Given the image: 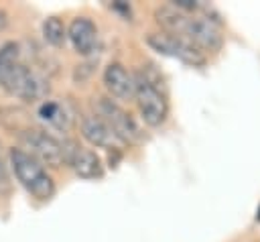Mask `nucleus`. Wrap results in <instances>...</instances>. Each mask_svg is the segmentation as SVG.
<instances>
[{"mask_svg":"<svg viewBox=\"0 0 260 242\" xmlns=\"http://www.w3.org/2000/svg\"><path fill=\"white\" fill-rule=\"evenodd\" d=\"M39 116H41V120H45L47 124H53L57 128H67L73 120V112H69L63 104L51 102V100H45L39 106Z\"/></svg>","mask_w":260,"mask_h":242,"instance_id":"13","label":"nucleus"},{"mask_svg":"<svg viewBox=\"0 0 260 242\" xmlns=\"http://www.w3.org/2000/svg\"><path fill=\"white\" fill-rule=\"evenodd\" d=\"M10 167L20 181V185L37 199L47 201L55 195V183L53 177L47 173V169L30 157L22 148H10Z\"/></svg>","mask_w":260,"mask_h":242,"instance_id":"2","label":"nucleus"},{"mask_svg":"<svg viewBox=\"0 0 260 242\" xmlns=\"http://www.w3.org/2000/svg\"><path fill=\"white\" fill-rule=\"evenodd\" d=\"M146 43L156 53L177 57V59H181L189 65H203V61H205L203 53L183 37H173V35H167V33H148Z\"/></svg>","mask_w":260,"mask_h":242,"instance_id":"6","label":"nucleus"},{"mask_svg":"<svg viewBox=\"0 0 260 242\" xmlns=\"http://www.w3.org/2000/svg\"><path fill=\"white\" fill-rule=\"evenodd\" d=\"M43 37L49 45L53 47H61L67 41V26L63 24L61 18L57 16H49L43 20Z\"/></svg>","mask_w":260,"mask_h":242,"instance_id":"14","label":"nucleus"},{"mask_svg":"<svg viewBox=\"0 0 260 242\" xmlns=\"http://www.w3.org/2000/svg\"><path fill=\"white\" fill-rule=\"evenodd\" d=\"M18 59V45L16 43H6L4 47H0V69L16 63Z\"/></svg>","mask_w":260,"mask_h":242,"instance_id":"15","label":"nucleus"},{"mask_svg":"<svg viewBox=\"0 0 260 242\" xmlns=\"http://www.w3.org/2000/svg\"><path fill=\"white\" fill-rule=\"evenodd\" d=\"M183 39H187L197 49H205L211 53H217L223 45V35L219 31L217 22L207 16H193V18L189 16Z\"/></svg>","mask_w":260,"mask_h":242,"instance_id":"7","label":"nucleus"},{"mask_svg":"<svg viewBox=\"0 0 260 242\" xmlns=\"http://www.w3.org/2000/svg\"><path fill=\"white\" fill-rule=\"evenodd\" d=\"M10 189H12V183H10V177L6 173V165L0 159V197H6L10 193Z\"/></svg>","mask_w":260,"mask_h":242,"instance_id":"16","label":"nucleus"},{"mask_svg":"<svg viewBox=\"0 0 260 242\" xmlns=\"http://www.w3.org/2000/svg\"><path fill=\"white\" fill-rule=\"evenodd\" d=\"M154 18H156L158 26L162 28V33L173 35V37H183L185 28H187V22H189L187 12H181L171 4L158 6L154 10Z\"/></svg>","mask_w":260,"mask_h":242,"instance_id":"12","label":"nucleus"},{"mask_svg":"<svg viewBox=\"0 0 260 242\" xmlns=\"http://www.w3.org/2000/svg\"><path fill=\"white\" fill-rule=\"evenodd\" d=\"M63 150H65V163L75 171L77 177H81V179H100L104 175L102 159L93 150L81 148L75 142H63Z\"/></svg>","mask_w":260,"mask_h":242,"instance_id":"8","label":"nucleus"},{"mask_svg":"<svg viewBox=\"0 0 260 242\" xmlns=\"http://www.w3.org/2000/svg\"><path fill=\"white\" fill-rule=\"evenodd\" d=\"M256 220H260V209H258V216H256Z\"/></svg>","mask_w":260,"mask_h":242,"instance_id":"19","label":"nucleus"},{"mask_svg":"<svg viewBox=\"0 0 260 242\" xmlns=\"http://www.w3.org/2000/svg\"><path fill=\"white\" fill-rule=\"evenodd\" d=\"M0 87H4L10 96L24 102H37L49 94L47 81L32 73L28 67L20 65L18 61L0 69Z\"/></svg>","mask_w":260,"mask_h":242,"instance_id":"3","label":"nucleus"},{"mask_svg":"<svg viewBox=\"0 0 260 242\" xmlns=\"http://www.w3.org/2000/svg\"><path fill=\"white\" fill-rule=\"evenodd\" d=\"M134 100L144 124L156 128L169 118V102L162 75L154 69V65H142V69L134 73Z\"/></svg>","mask_w":260,"mask_h":242,"instance_id":"1","label":"nucleus"},{"mask_svg":"<svg viewBox=\"0 0 260 242\" xmlns=\"http://www.w3.org/2000/svg\"><path fill=\"white\" fill-rule=\"evenodd\" d=\"M67 39L71 41L73 49L83 57H89L98 49V28L85 16L71 20V24L67 28Z\"/></svg>","mask_w":260,"mask_h":242,"instance_id":"9","label":"nucleus"},{"mask_svg":"<svg viewBox=\"0 0 260 242\" xmlns=\"http://www.w3.org/2000/svg\"><path fill=\"white\" fill-rule=\"evenodd\" d=\"M171 6H175L181 12H185V10H197L199 2H195V0H171Z\"/></svg>","mask_w":260,"mask_h":242,"instance_id":"17","label":"nucleus"},{"mask_svg":"<svg viewBox=\"0 0 260 242\" xmlns=\"http://www.w3.org/2000/svg\"><path fill=\"white\" fill-rule=\"evenodd\" d=\"M6 22H8L6 12H4V10H0V28H2V26H6Z\"/></svg>","mask_w":260,"mask_h":242,"instance_id":"18","label":"nucleus"},{"mask_svg":"<svg viewBox=\"0 0 260 242\" xmlns=\"http://www.w3.org/2000/svg\"><path fill=\"white\" fill-rule=\"evenodd\" d=\"M81 136L89 144H93L98 148H116L114 144L118 142L116 136H114V132L106 126V122H102L93 114L81 118Z\"/></svg>","mask_w":260,"mask_h":242,"instance_id":"11","label":"nucleus"},{"mask_svg":"<svg viewBox=\"0 0 260 242\" xmlns=\"http://www.w3.org/2000/svg\"><path fill=\"white\" fill-rule=\"evenodd\" d=\"M104 85L118 100L134 98V73H130L122 63H110L104 69Z\"/></svg>","mask_w":260,"mask_h":242,"instance_id":"10","label":"nucleus"},{"mask_svg":"<svg viewBox=\"0 0 260 242\" xmlns=\"http://www.w3.org/2000/svg\"><path fill=\"white\" fill-rule=\"evenodd\" d=\"M22 142L28 148L26 153L35 157L43 167H61L65 163L63 142L45 130H24Z\"/></svg>","mask_w":260,"mask_h":242,"instance_id":"5","label":"nucleus"},{"mask_svg":"<svg viewBox=\"0 0 260 242\" xmlns=\"http://www.w3.org/2000/svg\"><path fill=\"white\" fill-rule=\"evenodd\" d=\"M93 110H95L93 116H98L102 122H106V126L114 132L116 140L126 142V144H134V142L142 140V132H140L136 120L112 98H108V96L93 98Z\"/></svg>","mask_w":260,"mask_h":242,"instance_id":"4","label":"nucleus"}]
</instances>
